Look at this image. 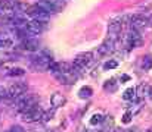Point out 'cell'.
Returning <instances> with one entry per match:
<instances>
[{"label":"cell","instance_id":"cell-10","mask_svg":"<svg viewBox=\"0 0 152 132\" xmlns=\"http://www.w3.org/2000/svg\"><path fill=\"white\" fill-rule=\"evenodd\" d=\"M114 47H115V40L111 38V37H108L105 41L99 46L97 53H99V55H102V56H106V55H109V53L114 51Z\"/></svg>","mask_w":152,"mask_h":132},{"label":"cell","instance_id":"cell-18","mask_svg":"<svg viewBox=\"0 0 152 132\" xmlns=\"http://www.w3.org/2000/svg\"><path fill=\"white\" fill-rule=\"evenodd\" d=\"M80 97L81 98H89V97H92V94H93V90L90 88V87H83L81 90H80Z\"/></svg>","mask_w":152,"mask_h":132},{"label":"cell","instance_id":"cell-8","mask_svg":"<svg viewBox=\"0 0 152 132\" xmlns=\"http://www.w3.org/2000/svg\"><path fill=\"white\" fill-rule=\"evenodd\" d=\"M25 13H27V15H30V16H33L34 19H44V21H47V18H49V15H50V13L46 12L40 5H34V6L27 7Z\"/></svg>","mask_w":152,"mask_h":132},{"label":"cell","instance_id":"cell-2","mask_svg":"<svg viewBox=\"0 0 152 132\" xmlns=\"http://www.w3.org/2000/svg\"><path fill=\"white\" fill-rule=\"evenodd\" d=\"M33 106H35V97L31 96V94H22L21 97H18L15 100V107L21 113H25L28 109H31Z\"/></svg>","mask_w":152,"mask_h":132},{"label":"cell","instance_id":"cell-6","mask_svg":"<svg viewBox=\"0 0 152 132\" xmlns=\"http://www.w3.org/2000/svg\"><path fill=\"white\" fill-rule=\"evenodd\" d=\"M142 44V37L140 34L137 32V30L132 28V31L127 34V37H125V47H127V50H132V48H136Z\"/></svg>","mask_w":152,"mask_h":132},{"label":"cell","instance_id":"cell-23","mask_svg":"<svg viewBox=\"0 0 152 132\" xmlns=\"http://www.w3.org/2000/svg\"><path fill=\"white\" fill-rule=\"evenodd\" d=\"M12 46L10 40H5V38H0V48H7Z\"/></svg>","mask_w":152,"mask_h":132},{"label":"cell","instance_id":"cell-19","mask_svg":"<svg viewBox=\"0 0 152 132\" xmlns=\"http://www.w3.org/2000/svg\"><path fill=\"white\" fill-rule=\"evenodd\" d=\"M104 116L100 114V113H96V114H93L92 116V119H90V125H97V123H102L104 122Z\"/></svg>","mask_w":152,"mask_h":132},{"label":"cell","instance_id":"cell-1","mask_svg":"<svg viewBox=\"0 0 152 132\" xmlns=\"http://www.w3.org/2000/svg\"><path fill=\"white\" fill-rule=\"evenodd\" d=\"M52 62H53V60L50 59V56L44 55V53H37V55H33V56H31V63H33V66H34V69L40 71V72L49 71Z\"/></svg>","mask_w":152,"mask_h":132},{"label":"cell","instance_id":"cell-25","mask_svg":"<svg viewBox=\"0 0 152 132\" xmlns=\"http://www.w3.org/2000/svg\"><path fill=\"white\" fill-rule=\"evenodd\" d=\"M6 132H24V129H22V126H19V125H15V126L9 128Z\"/></svg>","mask_w":152,"mask_h":132},{"label":"cell","instance_id":"cell-4","mask_svg":"<svg viewBox=\"0 0 152 132\" xmlns=\"http://www.w3.org/2000/svg\"><path fill=\"white\" fill-rule=\"evenodd\" d=\"M127 19V16H118L115 19H112L109 24H108V37L117 40L121 30H123V25H124V21Z\"/></svg>","mask_w":152,"mask_h":132},{"label":"cell","instance_id":"cell-30","mask_svg":"<svg viewBox=\"0 0 152 132\" xmlns=\"http://www.w3.org/2000/svg\"><path fill=\"white\" fill-rule=\"evenodd\" d=\"M149 98H152V88H151V92H149Z\"/></svg>","mask_w":152,"mask_h":132},{"label":"cell","instance_id":"cell-5","mask_svg":"<svg viewBox=\"0 0 152 132\" xmlns=\"http://www.w3.org/2000/svg\"><path fill=\"white\" fill-rule=\"evenodd\" d=\"M43 110L40 109V106H33L31 109H28L25 113H22L24 114V121L25 122H28V123H31V122H39V121H42V117H43Z\"/></svg>","mask_w":152,"mask_h":132},{"label":"cell","instance_id":"cell-9","mask_svg":"<svg viewBox=\"0 0 152 132\" xmlns=\"http://www.w3.org/2000/svg\"><path fill=\"white\" fill-rule=\"evenodd\" d=\"M130 25L134 30L145 28L146 25H149V16L143 15V13H136V15H133L130 18Z\"/></svg>","mask_w":152,"mask_h":132},{"label":"cell","instance_id":"cell-27","mask_svg":"<svg viewBox=\"0 0 152 132\" xmlns=\"http://www.w3.org/2000/svg\"><path fill=\"white\" fill-rule=\"evenodd\" d=\"M5 97H7V90H5L3 87H0V100H3Z\"/></svg>","mask_w":152,"mask_h":132},{"label":"cell","instance_id":"cell-15","mask_svg":"<svg viewBox=\"0 0 152 132\" xmlns=\"http://www.w3.org/2000/svg\"><path fill=\"white\" fill-rule=\"evenodd\" d=\"M123 98L124 100H134L136 98V88H127L124 91V94H123Z\"/></svg>","mask_w":152,"mask_h":132},{"label":"cell","instance_id":"cell-29","mask_svg":"<svg viewBox=\"0 0 152 132\" xmlns=\"http://www.w3.org/2000/svg\"><path fill=\"white\" fill-rule=\"evenodd\" d=\"M149 25H152V15L149 16Z\"/></svg>","mask_w":152,"mask_h":132},{"label":"cell","instance_id":"cell-24","mask_svg":"<svg viewBox=\"0 0 152 132\" xmlns=\"http://www.w3.org/2000/svg\"><path fill=\"white\" fill-rule=\"evenodd\" d=\"M132 121V112H125L123 116V123H130Z\"/></svg>","mask_w":152,"mask_h":132},{"label":"cell","instance_id":"cell-17","mask_svg":"<svg viewBox=\"0 0 152 132\" xmlns=\"http://www.w3.org/2000/svg\"><path fill=\"white\" fill-rule=\"evenodd\" d=\"M7 75L9 76H24L25 75V69H22V68H10L9 69V72H7Z\"/></svg>","mask_w":152,"mask_h":132},{"label":"cell","instance_id":"cell-21","mask_svg":"<svg viewBox=\"0 0 152 132\" xmlns=\"http://www.w3.org/2000/svg\"><path fill=\"white\" fill-rule=\"evenodd\" d=\"M104 122H105V128H104L105 131H108L109 128H111V129L114 128V119H112V116L105 117V119H104Z\"/></svg>","mask_w":152,"mask_h":132},{"label":"cell","instance_id":"cell-3","mask_svg":"<svg viewBox=\"0 0 152 132\" xmlns=\"http://www.w3.org/2000/svg\"><path fill=\"white\" fill-rule=\"evenodd\" d=\"M93 60V53L90 51H86V53H80V55H77V57L74 59V69L77 71V72H81L84 71L89 65L92 63Z\"/></svg>","mask_w":152,"mask_h":132},{"label":"cell","instance_id":"cell-26","mask_svg":"<svg viewBox=\"0 0 152 132\" xmlns=\"http://www.w3.org/2000/svg\"><path fill=\"white\" fill-rule=\"evenodd\" d=\"M52 116H53V112H46V113H43L42 121H43V122H47L49 119H52Z\"/></svg>","mask_w":152,"mask_h":132},{"label":"cell","instance_id":"cell-31","mask_svg":"<svg viewBox=\"0 0 152 132\" xmlns=\"http://www.w3.org/2000/svg\"><path fill=\"white\" fill-rule=\"evenodd\" d=\"M145 132H152V128H149L148 131H145Z\"/></svg>","mask_w":152,"mask_h":132},{"label":"cell","instance_id":"cell-14","mask_svg":"<svg viewBox=\"0 0 152 132\" xmlns=\"http://www.w3.org/2000/svg\"><path fill=\"white\" fill-rule=\"evenodd\" d=\"M37 5H40V6H42L46 12H49V13H52V12H56V10H58V9H56L52 3L47 2V0H42V2H40V3H37Z\"/></svg>","mask_w":152,"mask_h":132},{"label":"cell","instance_id":"cell-12","mask_svg":"<svg viewBox=\"0 0 152 132\" xmlns=\"http://www.w3.org/2000/svg\"><path fill=\"white\" fill-rule=\"evenodd\" d=\"M65 103H67V98L62 96V94H59V92H55V94L50 97V104H52L53 109L61 107V106H64Z\"/></svg>","mask_w":152,"mask_h":132},{"label":"cell","instance_id":"cell-16","mask_svg":"<svg viewBox=\"0 0 152 132\" xmlns=\"http://www.w3.org/2000/svg\"><path fill=\"white\" fill-rule=\"evenodd\" d=\"M117 82H115V79H108V81L105 82V85H104V88H105V91H109V92H114L117 90Z\"/></svg>","mask_w":152,"mask_h":132},{"label":"cell","instance_id":"cell-7","mask_svg":"<svg viewBox=\"0 0 152 132\" xmlns=\"http://www.w3.org/2000/svg\"><path fill=\"white\" fill-rule=\"evenodd\" d=\"M27 92V84L22 82H15L14 85H10L7 88V98L10 100H16L18 97H21L22 94Z\"/></svg>","mask_w":152,"mask_h":132},{"label":"cell","instance_id":"cell-22","mask_svg":"<svg viewBox=\"0 0 152 132\" xmlns=\"http://www.w3.org/2000/svg\"><path fill=\"white\" fill-rule=\"evenodd\" d=\"M117 66H118L117 60H109V62H106V63L104 65V69H105V71H108V69H115Z\"/></svg>","mask_w":152,"mask_h":132},{"label":"cell","instance_id":"cell-11","mask_svg":"<svg viewBox=\"0 0 152 132\" xmlns=\"http://www.w3.org/2000/svg\"><path fill=\"white\" fill-rule=\"evenodd\" d=\"M19 48H22L25 51H37L40 48V44L35 38H24L22 43L19 44Z\"/></svg>","mask_w":152,"mask_h":132},{"label":"cell","instance_id":"cell-28","mask_svg":"<svg viewBox=\"0 0 152 132\" xmlns=\"http://www.w3.org/2000/svg\"><path fill=\"white\" fill-rule=\"evenodd\" d=\"M129 79H130L129 75H123V76H121V81H129Z\"/></svg>","mask_w":152,"mask_h":132},{"label":"cell","instance_id":"cell-32","mask_svg":"<svg viewBox=\"0 0 152 132\" xmlns=\"http://www.w3.org/2000/svg\"><path fill=\"white\" fill-rule=\"evenodd\" d=\"M80 132H87V131H86V129H83V131H80Z\"/></svg>","mask_w":152,"mask_h":132},{"label":"cell","instance_id":"cell-20","mask_svg":"<svg viewBox=\"0 0 152 132\" xmlns=\"http://www.w3.org/2000/svg\"><path fill=\"white\" fill-rule=\"evenodd\" d=\"M142 68H143L145 71H149V69L152 68V56H146V57H143Z\"/></svg>","mask_w":152,"mask_h":132},{"label":"cell","instance_id":"cell-13","mask_svg":"<svg viewBox=\"0 0 152 132\" xmlns=\"http://www.w3.org/2000/svg\"><path fill=\"white\" fill-rule=\"evenodd\" d=\"M149 92H151V87L148 84H140L136 90L137 97H149Z\"/></svg>","mask_w":152,"mask_h":132}]
</instances>
